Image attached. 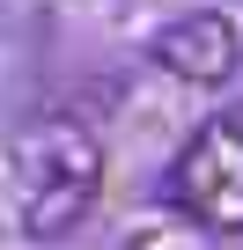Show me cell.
<instances>
[{"label": "cell", "mask_w": 243, "mask_h": 250, "mask_svg": "<svg viewBox=\"0 0 243 250\" xmlns=\"http://www.w3.org/2000/svg\"><path fill=\"white\" fill-rule=\"evenodd\" d=\"M148 59L184 88H221L228 74H243V22L221 15V8H192V15L155 30Z\"/></svg>", "instance_id": "obj_3"}, {"label": "cell", "mask_w": 243, "mask_h": 250, "mask_svg": "<svg viewBox=\"0 0 243 250\" xmlns=\"http://www.w3.org/2000/svg\"><path fill=\"white\" fill-rule=\"evenodd\" d=\"M170 199L206 235H243V118H214L177 147Z\"/></svg>", "instance_id": "obj_2"}, {"label": "cell", "mask_w": 243, "mask_h": 250, "mask_svg": "<svg viewBox=\"0 0 243 250\" xmlns=\"http://www.w3.org/2000/svg\"><path fill=\"white\" fill-rule=\"evenodd\" d=\"M103 191V133L88 118L44 110L8 140V206L30 243H59L88 221Z\"/></svg>", "instance_id": "obj_1"}, {"label": "cell", "mask_w": 243, "mask_h": 250, "mask_svg": "<svg viewBox=\"0 0 243 250\" xmlns=\"http://www.w3.org/2000/svg\"><path fill=\"white\" fill-rule=\"evenodd\" d=\"M126 250H214V243H206V228H199V221H162V228L126 235Z\"/></svg>", "instance_id": "obj_4"}]
</instances>
